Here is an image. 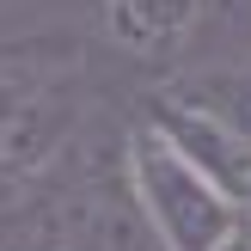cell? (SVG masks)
<instances>
[{"mask_svg":"<svg viewBox=\"0 0 251 251\" xmlns=\"http://www.w3.org/2000/svg\"><path fill=\"white\" fill-rule=\"evenodd\" d=\"M86 117V61L68 43L0 49V190L37 184Z\"/></svg>","mask_w":251,"mask_h":251,"instance_id":"6da1fadb","label":"cell"},{"mask_svg":"<svg viewBox=\"0 0 251 251\" xmlns=\"http://www.w3.org/2000/svg\"><path fill=\"white\" fill-rule=\"evenodd\" d=\"M221 25V31H251V0H202V31Z\"/></svg>","mask_w":251,"mask_h":251,"instance_id":"8992f818","label":"cell"},{"mask_svg":"<svg viewBox=\"0 0 251 251\" xmlns=\"http://www.w3.org/2000/svg\"><path fill=\"white\" fill-rule=\"evenodd\" d=\"M141 117H153L159 129L172 135V141L184 147V153L196 159V166L208 172V178L221 184V190L233 196V202L251 215V141L239 129H227L221 117H208V110H196L190 98H178L172 86H159L153 98H147V110Z\"/></svg>","mask_w":251,"mask_h":251,"instance_id":"3957f363","label":"cell"},{"mask_svg":"<svg viewBox=\"0 0 251 251\" xmlns=\"http://www.w3.org/2000/svg\"><path fill=\"white\" fill-rule=\"evenodd\" d=\"M215 251H251V215L239 221V233H233V239H221Z\"/></svg>","mask_w":251,"mask_h":251,"instance_id":"52a82bcc","label":"cell"},{"mask_svg":"<svg viewBox=\"0 0 251 251\" xmlns=\"http://www.w3.org/2000/svg\"><path fill=\"white\" fill-rule=\"evenodd\" d=\"M123 184H129V202L159 251H215L245 221V208L153 117H135L123 129Z\"/></svg>","mask_w":251,"mask_h":251,"instance_id":"7a4b0ae2","label":"cell"},{"mask_svg":"<svg viewBox=\"0 0 251 251\" xmlns=\"http://www.w3.org/2000/svg\"><path fill=\"white\" fill-rule=\"evenodd\" d=\"M172 92L190 98V104L208 110V117H221L227 129H239L251 141V68L245 61H202L196 74H178Z\"/></svg>","mask_w":251,"mask_h":251,"instance_id":"5b68a950","label":"cell"},{"mask_svg":"<svg viewBox=\"0 0 251 251\" xmlns=\"http://www.w3.org/2000/svg\"><path fill=\"white\" fill-rule=\"evenodd\" d=\"M104 43L135 61H178L202 37V0H98Z\"/></svg>","mask_w":251,"mask_h":251,"instance_id":"277c9868","label":"cell"}]
</instances>
